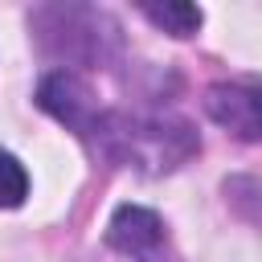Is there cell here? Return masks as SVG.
Here are the masks:
<instances>
[{
    "mask_svg": "<svg viewBox=\"0 0 262 262\" xmlns=\"http://www.w3.org/2000/svg\"><path fill=\"white\" fill-rule=\"evenodd\" d=\"M111 160L127 164V168H143V172H168L180 168L196 147V131L184 119L172 115H123V111H102L94 135H90Z\"/></svg>",
    "mask_w": 262,
    "mask_h": 262,
    "instance_id": "obj_1",
    "label": "cell"
},
{
    "mask_svg": "<svg viewBox=\"0 0 262 262\" xmlns=\"http://www.w3.org/2000/svg\"><path fill=\"white\" fill-rule=\"evenodd\" d=\"M33 25L41 29L53 53H66V61H102L106 45L119 33V25L106 12L86 4H49L33 16Z\"/></svg>",
    "mask_w": 262,
    "mask_h": 262,
    "instance_id": "obj_2",
    "label": "cell"
},
{
    "mask_svg": "<svg viewBox=\"0 0 262 262\" xmlns=\"http://www.w3.org/2000/svg\"><path fill=\"white\" fill-rule=\"evenodd\" d=\"M37 106H41L45 115H53L57 123H66V127H70L74 135H82V139H90L94 127H98V119H102V106L94 102L90 82H86L82 74H74V70H53V74H45V78L37 82Z\"/></svg>",
    "mask_w": 262,
    "mask_h": 262,
    "instance_id": "obj_3",
    "label": "cell"
},
{
    "mask_svg": "<svg viewBox=\"0 0 262 262\" xmlns=\"http://www.w3.org/2000/svg\"><path fill=\"white\" fill-rule=\"evenodd\" d=\"M205 115L246 143H262V86L217 82L205 90Z\"/></svg>",
    "mask_w": 262,
    "mask_h": 262,
    "instance_id": "obj_4",
    "label": "cell"
},
{
    "mask_svg": "<svg viewBox=\"0 0 262 262\" xmlns=\"http://www.w3.org/2000/svg\"><path fill=\"white\" fill-rule=\"evenodd\" d=\"M106 246L127 254L131 262H164L168 237H164L160 213H151L143 205H119L106 221Z\"/></svg>",
    "mask_w": 262,
    "mask_h": 262,
    "instance_id": "obj_5",
    "label": "cell"
},
{
    "mask_svg": "<svg viewBox=\"0 0 262 262\" xmlns=\"http://www.w3.org/2000/svg\"><path fill=\"white\" fill-rule=\"evenodd\" d=\"M139 12H143L156 29H164L168 37H192V33L201 29V20H205V12H201L196 4H184V0H168V4H139Z\"/></svg>",
    "mask_w": 262,
    "mask_h": 262,
    "instance_id": "obj_6",
    "label": "cell"
},
{
    "mask_svg": "<svg viewBox=\"0 0 262 262\" xmlns=\"http://www.w3.org/2000/svg\"><path fill=\"white\" fill-rule=\"evenodd\" d=\"M25 196H29V172H25V164L12 151L0 147V209H16V205H25Z\"/></svg>",
    "mask_w": 262,
    "mask_h": 262,
    "instance_id": "obj_7",
    "label": "cell"
}]
</instances>
